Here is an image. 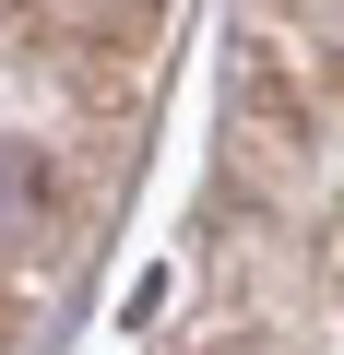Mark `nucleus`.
<instances>
[{
	"label": "nucleus",
	"instance_id": "f257e3e1",
	"mask_svg": "<svg viewBox=\"0 0 344 355\" xmlns=\"http://www.w3.org/2000/svg\"><path fill=\"white\" fill-rule=\"evenodd\" d=\"M0 202H13V261H24V237L48 249L72 214H60V154L36 142V130H13V166H0Z\"/></svg>",
	"mask_w": 344,
	"mask_h": 355
},
{
	"label": "nucleus",
	"instance_id": "f03ea898",
	"mask_svg": "<svg viewBox=\"0 0 344 355\" xmlns=\"http://www.w3.org/2000/svg\"><path fill=\"white\" fill-rule=\"evenodd\" d=\"M24 12H36V24H60V12H72V0H13V24H24Z\"/></svg>",
	"mask_w": 344,
	"mask_h": 355
},
{
	"label": "nucleus",
	"instance_id": "7ed1b4c3",
	"mask_svg": "<svg viewBox=\"0 0 344 355\" xmlns=\"http://www.w3.org/2000/svg\"><path fill=\"white\" fill-rule=\"evenodd\" d=\"M332 83H344V71H332Z\"/></svg>",
	"mask_w": 344,
	"mask_h": 355
}]
</instances>
